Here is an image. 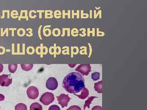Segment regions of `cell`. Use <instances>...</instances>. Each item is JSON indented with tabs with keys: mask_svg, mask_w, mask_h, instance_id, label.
<instances>
[{
	"mask_svg": "<svg viewBox=\"0 0 147 110\" xmlns=\"http://www.w3.org/2000/svg\"><path fill=\"white\" fill-rule=\"evenodd\" d=\"M92 110H102V108L100 106H96L92 109Z\"/></svg>",
	"mask_w": 147,
	"mask_h": 110,
	"instance_id": "27",
	"label": "cell"
},
{
	"mask_svg": "<svg viewBox=\"0 0 147 110\" xmlns=\"http://www.w3.org/2000/svg\"><path fill=\"white\" fill-rule=\"evenodd\" d=\"M55 100V97L53 93L50 92H46L42 95L40 99V101L45 105H48L53 102Z\"/></svg>",
	"mask_w": 147,
	"mask_h": 110,
	"instance_id": "2",
	"label": "cell"
},
{
	"mask_svg": "<svg viewBox=\"0 0 147 110\" xmlns=\"http://www.w3.org/2000/svg\"><path fill=\"white\" fill-rule=\"evenodd\" d=\"M66 110H82L80 107L77 106H72Z\"/></svg>",
	"mask_w": 147,
	"mask_h": 110,
	"instance_id": "22",
	"label": "cell"
},
{
	"mask_svg": "<svg viewBox=\"0 0 147 110\" xmlns=\"http://www.w3.org/2000/svg\"><path fill=\"white\" fill-rule=\"evenodd\" d=\"M43 34L45 36H50L51 34V31L49 29H44L43 30Z\"/></svg>",
	"mask_w": 147,
	"mask_h": 110,
	"instance_id": "19",
	"label": "cell"
},
{
	"mask_svg": "<svg viewBox=\"0 0 147 110\" xmlns=\"http://www.w3.org/2000/svg\"><path fill=\"white\" fill-rule=\"evenodd\" d=\"M5 96L3 94H0V101H3L5 100Z\"/></svg>",
	"mask_w": 147,
	"mask_h": 110,
	"instance_id": "28",
	"label": "cell"
},
{
	"mask_svg": "<svg viewBox=\"0 0 147 110\" xmlns=\"http://www.w3.org/2000/svg\"><path fill=\"white\" fill-rule=\"evenodd\" d=\"M27 94L29 98L34 100L38 97L39 91L36 87L31 86L27 89Z\"/></svg>",
	"mask_w": 147,
	"mask_h": 110,
	"instance_id": "3",
	"label": "cell"
},
{
	"mask_svg": "<svg viewBox=\"0 0 147 110\" xmlns=\"http://www.w3.org/2000/svg\"><path fill=\"white\" fill-rule=\"evenodd\" d=\"M61 13L60 11H56L54 13V16L56 18H60L61 17Z\"/></svg>",
	"mask_w": 147,
	"mask_h": 110,
	"instance_id": "23",
	"label": "cell"
},
{
	"mask_svg": "<svg viewBox=\"0 0 147 110\" xmlns=\"http://www.w3.org/2000/svg\"><path fill=\"white\" fill-rule=\"evenodd\" d=\"M83 91H84L82 93V94L80 95H77L79 98L82 99H85V98H86L87 96L89 95V91H88L87 89H86L85 88L83 90Z\"/></svg>",
	"mask_w": 147,
	"mask_h": 110,
	"instance_id": "9",
	"label": "cell"
},
{
	"mask_svg": "<svg viewBox=\"0 0 147 110\" xmlns=\"http://www.w3.org/2000/svg\"><path fill=\"white\" fill-rule=\"evenodd\" d=\"M21 68L25 71H29L31 70L33 67L32 64H23L21 65Z\"/></svg>",
	"mask_w": 147,
	"mask_h": 110,
	"instance_id": "11",
	"label": "cell"
},
{
	"mask_svg": "<svg viewBox=\"0 0 147 110\" xmlns=\"http://www.w3.org/2000/svg\"><path fill=\"white\" fill-rule=\"evenodd\" d=\"M57 99L59 104L61 106L62 108L67 107L71 99L68 95L65 94H61L60 96L57 97Z\"/></svg>",
	"mask_w": 147,
	"mask_h": 110,
	"instance_id": "6",
	"label": "cell"
},
{
	"mask_svg": "<svg viewBox=\"0 0 147 110\" xmlns=\"http://www.w3.org/2000/svg\"><path fill=\"white\" fill-rule=\"evenodd\" d=\"M35 50L34 47H29L27 49V52L28 54L32 55L34 54Z\"/></svg>",
	"mask_w": 147,
	"mask_h": 110,
	"instance_id": "17",
	"label": "cell"
},
{
	"mask_svg": "<svg viewBox=\"0 0 147 110\" xmlns=\"http://www.w3.org/2000/svg\"><path fill=\"white\" fill-rule=\"evenodd\" d=\"M77 30V29H76V30H75V29L74 28L73 30H71V34H72V36H75V34H76L78 36V33H79V32H78V30L76 32V31Z\"/></svg>",
	"mask_w": 147,
	"mask_h": 110,
	"instance_id": "26",
	"label": "cell"
},
{
	"mask_svg": "<svg viewBox=\"0 0 147 110\" xmlns=\"http://www.w3.org/2000/svg\"><path fill=\"white\" fill-rule=\"evenodd\" d=\"M95 97H90L88 100L86 101L85 102V105H84V110H85L86 107H88V108H90V105L91 104V102H92V100L94 99V98H96Z\"/></svg>",
	"mask_w": 147,
	"mask_h": 110,
	"instance_id": "14",
	"label": "cell"
},
{
	"mask_svg": "<svg viewBox=\"0 0 147 110\" xmlns=\"http://www.w3.org/2000/svg\"><path fill=\"white\" fill-rule=\"evenodd\" d=\"M101 86H102V82L97 83L95 84L94 85V89H95L99 93H102V87H99Z\"/></svg>",
	"mask_w": 147,
	"mask_h": 110,
	"instance_id": "13",
	"label": "cell"
},
{
	"mask_svg": "<svg viewBox=\"0 0 147 110\" xmlns=\"http://www.w3.org/2000/svg\"><path fill=\"white\" fill-rule=\"evenodd\" d=\"M26 34L27 36H32L33 35L32 30L31 28H28L27 29Z\"/></svg>",
	"mask_w": 147,
	"mask_h": 110,
	"instance_id": "21",
	"label": "cell"
},
{
	"mask_svg": "<svg viewBox=\"0 0 147 110\" xmlns=\"http://www.w3.org/2000/svg\"><path fill=\"white\" fill-rule=\"evenodd\" d=\"M18 16V13L17 11H16V12L14 13V11H12L11 13V16L12 18H14V16H15V18H17Z\"/></svg>",
	"mask_w": 147,
	"mask_h": 110,
	"instance_id": "25",
	"label": "cell"
},
{
	"mask_svg": "<svg viewBox=\"0 0 147 110\" xmlns=\"http://www.w3.org/2000/svg\"><path fill=\"white\" fill-rule=\"evenodd\" d=\"M63 86L67 91L76 94L82 91L85 88V80L82 74L77 72H72L65 77Z\"/></svg>",
	"mask_w": 147,
	"mask_h": 110,
	"instance_id": "1",
	"label": "cell"
},
{
	"mask_svg": "<svg viewBox=\"0 0 147 110\" xmlns=\"http://www.w3.org/2000/svg\"><path fill=\"white\" fill-rule=\"evenodd\" d=\"M48 110H61V109L57 105H53L50 106Z\"/></svg>",
	"mask_w": 147,
	"mask_h": 110,
	"instance_id": "20",
	"label": "cell"
},
{
	"mask_svg": "<svg viewBox=\"0 0 147 110\" xmlns=\"http://www.w3.org/2000/svg\"><path fill=\"white\" fill-rule=\"evenodd\" d=\"M30 110H42L41 105L37 102H35L31 105Z\"/></svg>",
	"mask_w": 147,
	"mask_h": 110,
	"instance_id": "8",
	"label": "cell"
},
{
	"mask_svg": "<svg viewBox=\"0 0 147 110\" xmlns=\"http://www.w3.org/2000/svg\"><path fill=\"white\" fill-rule=\"evenodd\" d=\"M58 82L57 79L53 77H50L47 80L46 87L47 89L50 90H55L57 88Z\"/></svg>",
	"mask_w": 147,
	"mask_h": 110,
	"instance_id": "5",
	"label": "cell"
},
{
	"mask_svg": "<svg viewBox=\"0 0 147 110\" xmlns=\"http://www.w3.org/2000/svg\"><path fill=\"white\" fill-rule=\"evenodd\" d=\"M18 65L17 64H9L8 65L9 71L10 73H15L17 69Z\"/></svg>",
	"mask_w": 147,
	"mask_h": 110,
	"instance_id": "12",
	"label": "cell"
},
{
	"mask_svg": "<svg viewBox=\"0 0 147 110\" xmlns=\"http://www.w3.org/2000/svg\"><path fill=\"white\" fill-rule=\"evenodd\" d=\"M61 34L60 30L59 29L57 28L54 29L53 30V34L55 36H58Z\"/></svg>",
	"mask_w": 147,
	"mask_h": 110,
	"instance_id": "18",
	"label": "cell"
},
{
	"mask_svg": "<svg viewBox=\"0 0 147 110\" xmlns=\"http://www.w3.org/2000/svg\"><path fill=\"white\" fill-rule=\"evenodd\" d=\"M3 69V64H0V73L2 72Z\"/></svg>",
	"mask_w": 147,
	"mask_h": 110,
	"instance_id": "29",
	"label": "cell"
},
{
	"mask_svg": "<svg viewBox=\"0 0 147 110\" xmlns=\"http://www.w3.org/2000/svg\"><path fill=\"white\" fill-rule=\"evenodd\" d=\"M15 110H28L26 105L23 103H19L16 105Z\"/></svg>",
	"mask_w": 147,
	"mask_h": 110,
	"instance_id": "10",
	"label": "cell"
},
{
	"mask_svg": "<svg viewBox=\"0 0 147 110\" xmlns=\"http://www.w3.org/2000/svg\"><path fill=\"white\" fill-rule=\"evenodd\" d=\"M12 82V77L10 75L3 74L0 76V85L2 87H8Z\"/></svg>",
	"mask_w": 147,
	"mask_h": 110,
	"instance_id": "4",
	"label": "cell"
},
{
	"mask_svg": "<svg viewBox=\"0 0 147 110\" xmlns=\"http://www.w3.org/2000/svg\"><path fill=\"white\" fill-rule=\"evenodd\" d=\"M25 34H26V31L24 29H19L17 31V34L19 36H24Z\"/></svg>",
	"mask_w": 147,
	"mask_h": 110,
	"instance_id": "16",
	"label": "cell"
},
{
	"mask_svg": "<svg viewBox=\"0 0 147 110\" xmlns=\"http://www.w3.org/2000/svg\"><path fill=\"white\" fill-rule=\"evenodd\" d=\"M100 73L95 72L92 74L91 78L94 81H96L100 78Z\"/></svg>",
	"mask_w": 147,
	"mask_h": 110,
	"instance_id": "15",
	"label": "cell"
},
{
	"mask_svg": "<svg viewBox=\"0 0 147 110\" xmlns=\"http://www.w3.org/2000/svg\"><path fill=\"white\" fill-rule=\"evenodd\" d=\"M5 52V49L4 47H0V55H3Z\"/></svg>",
	"mask_w": 147,
	"mask_h": 110,
	"instance_id": "24",
	"label": "cell"
},
{
	"mask_svg": "<svg viewBox=\"0 0 147 110\" xmlns=\"http://www.w3.org/2000/svg\"><path fill=\"white\" fill-rule=\"evenodd\" d=\"M76 71H79L83 75H88L91 71V67L90 65L82 64L76 68Z\"/></svg>",
	"mask_w": 147,
	"mask_h": 110,
	"instance_id": "7",
	"label": "cell"
},
{
	"mask_svg": "<svg viewBox=\"0 0 147 110\" xmlns=\"http://www.w3.org/2000/svg\"><path fill=\"white\" fill-rule=\"evenodd\" d=\"M0 109H1V107H0Z\"/></svg>",
	"mask_w": 147,
	"mask_h": 110,
	"instance_id": "30",
	"label": "cell"
}]
</instances>
